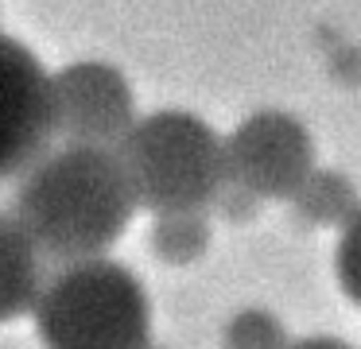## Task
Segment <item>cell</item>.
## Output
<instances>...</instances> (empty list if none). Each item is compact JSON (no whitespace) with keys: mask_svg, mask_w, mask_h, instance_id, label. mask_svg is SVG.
<instances>
[{"mask_svg":"<svg viewBox=\"0 0 361 349\" xmlns=\"http://www.w3.org/2000/svg\"><path fill=\"white\" fill-rule=\"evenodd\" d=\"M136 209L133 183L113 147L66 144L24 171L12 217L39 256L78 264L109 252Z\"/></svg>","mask_w":361,"mask_h":349,"instance_id":"6da1fadb","label":"cell"},{"mask_svg":"<svg viewBox=\"0 0 361 349\" xmlns=\"http://www.w3.org/2000/svg\"><path fill=\"white\" fill-rule=\"evenodd\" d=\"M32 318L43 349H148L152 341L148 291L109 256L63 264L43 283Z\"/></svg>","mask_w":361,"mask_h":349,"instance_id":"7a4b0ae2","label":"cell"},{"mask_svg":"<svg viewBox=\"0 0 361 349\" xmlns=\"http://www.w3.org/2000/svg\"><path fill=\"white\" fill-rule=\"evenodd\" d=\"M113 152L133 183L136 206L152 214H202L226 190L221 136L187 109L140 116Z\"/></svg>","mask_w":361,"mask_h":349,"instance_id":"3957f363","label":"cell"},{"mask_svg":"<svg viewBox=\"0 0 361 349\" xmlns=\"http://www.w3.org/2000/svg\"><path fill=\"white\" fill-rule=\"evenodd\" d=\"M226 186L252 198H295L314 175V140L303 121L280 109L245 116L226 140Z\"/></svg>","mask_w":361,"mask_h":349,"instance_id":"277c9868","label":"cell"},{"mask_svg":"<svg viewBox=\"0 0 361 349\" xmlns=\"http://www.w3.org/2000/svg\"><path fill=\"white\" fill-rule=\"evenodd\" d=\"M55 136L51 70L8 31H0V183L16 178Z\"/></svg>","mask_w":361,"mask_h":349,"instance_id":"5b68a950","label":"cell"},{"mask_svg":"<svg viewBox=\"0 0 361 349\" xmlns=\"http://www.w3.org/2000/svg\"><path fill=\"white\" fill-rule=\"evenodd\" d=\"M51 116L66 144L117 147L136 124L133 85L113 62H71L51 74Z\"/></svg>","mask_w":361,"mask_h":349,"instance_id":"8992f818","label":"cell"},{"mask_svg":"<svg viewBox=\"0 0 361 349\" xmlns=\"http://www.w3.org/2000/svg\"><path fill=\"white\" fill-rule=\"evenodd\" d=\"M43 291V256L16 217L0 214V326L32 314Z\"/></svg>","mask_w":361,"mask_h":349,"instance_id":"52a82bcc","label":"cell"},{"mask_svg":"<svg viewBox=\"0 0 361 349\" xmlns=\"http://www.w3.org/2000/svg\"><path fill=\"white\" fill-rule=\"evenodd\" d=\"M291 202H295L307 217H314V221H338V225H345L361 209L357 194H353V183L342 175H334V171H314V175L307 178V186Z\"/></svg>","mask_w":361,"mask_h":349,"instance_id":"ba28073f","label":"cell"},{"mask_svg":"<svg viewBox=\"0 0 361 349\" xmlns=\"http://www.w3.org/2000/svg\"><path fill=\"white\" fill-rule=\"evenodd\" d=\"M152 245L167 260H195L206 248L202 214H159L156 229H152Z\"/></svg>","mask_w":361,"mask_h":349,"instance_id":"9c48e42d","label":"cell"},{"mask_svg":"<svg viewBox=\"0 0 361 349\" xmlns=\"http://www.w3.org/2000/svg\"><path fill=\"white\" fill-rule=\"evenodd\" d=\"M334 276L342 295L361 307V209L342 225L338 233V245H334Z\"/></svg>","mask_w":361,"mask_h":349,"instance_id":"30bf717a","label":"cell"},{"mask_svg":"<svg viewBox=\"0 0 361 349\" xmlns=\"http://www.w3.org/2000/svg\"><path fill=\"white\" fill-rule=\"evenodd\" d=\"M226 345L229 349H288V338H283V326L268 310H245L229 326Z\"/></svg>","mask_w":361,"mask_h":349,"instance_id":"8fae6325","label":"cell"},{"mask_svg":"<svg viewBox=\"0 0 361 349\" xmlns=\"http://www.w3.org/2000/svg\"><path fill=\"white\" fill-rule=\"evenodd\" d=\"M288 349H353L350 341L330 338V333H319V338H303V341H288Z\"/></svg>","mask_w":361,"mask_h":349,"instance_id":"7c38bea8","label":"cell"}]
</instances>
